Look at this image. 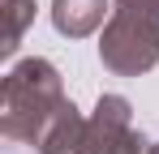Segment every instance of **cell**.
Segmentation results:
<instances>
[{"label": "cell", "mask_w": 159, "mask_h": 154, "mask_svg": "<svg viewBox=\"0 0 159 154\" xmlns=\"http://www.w3.org/2000/svg\"><path fill=\"white\" fill-rule=\"evenodd\" d=\"M129 103L107 94L99 99V116L82 124L73 107L65 103L56 124L43 133V154H120L129 150Z\"/></svg>", "instance_id": "6da1fadb"}, {"label": "cell", "mask_w": 159, "mask_h": 154, "mask_svg": "<svg viewBox=\"0 0 159 154\" xmlns=\"http://www.w3.org/2000/svg\"><path fill=\"white\" fill-rule=\"evenodd\" d=\"M99 56L116 73H142V69H151L159 60V22L133 13V9H120L112 17V26L103 30Z\"/></svg>", "instance_id": "7a4b0ae2"}, {"label": "cell", "mask_w": 159, "mask_h": 154, "mask_svg": "<svg viewBox=\"0 0 159 154\" xmlns=\"http://www.w3.org/2000/svg\"><path fill=\"white\" fill-rule=\"evenodd\" d=\"M52 17L65 34H86L103 22V0H56Z\"/></svg>", "instance_id": "3957f363"}, {"label": "cell", "mask_w": 159, "mask_h": 154, "mask_svg": "<svg viewBox=\"0 0 159 154\" xmlns=\"http://www.w3.org/2000/svg\"><path fill=\"white\" fill-rule=\"evenodd\" d=\"M120 9H133V13L155 17V22H159V0H120Z\"/></svg>", "instance_id": "277c9868"}, {"label": "cell", "mask_w": 159, "mask_h": 154, "mask_svg": "<svg viewBox=\"0 0 159 154\" xmlns=\"http://www.w3.org/2000/svg\"><path fill=\"white\" fill-rule=\"evenodd\" d=\"M13 4H17V9H26V0H13ZM22 17H26V13H13V30H9V43H4V51H13V47H17V30H22Z\"/></svg>", "instance_id": "5b68a950"}, {"label": "cell", "mask_w": 159, "mask_h": 154, "mask_svg": "<svg viewBox=\"0 0 159 154\" xmlns=\"http://www.w3.org/2000/svg\"><path fill=\"white\" fill-rule=\"evenodd\" d=\"M142 146H146V141H142V137H133V141H129V150H125V154H142Z\"/></svg>", "instance_id": "8992f818"}, {"label": "cell", "mask_w": 159, "mask_h": 154, "mask_svg": "<svg viewBox=\"0 0 159 154\" xmlns=\"http://www.w3.org/2000/svg\"><path fill=\"white\" fill-rule=\"evenodd\" d=\"M151 154H159V146H155V150H151Z\"/></svg>", "instance_id": "52a82bcc"}]
</instances>
